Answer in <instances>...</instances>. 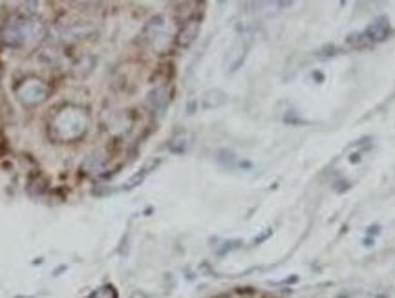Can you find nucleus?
Returning <instances> with one entry per match:
<instances>
[{"label": "nucleus", "instance_id": "f257e3e1", "mask_svg": "<svg viewBox=\"0 0 395 298\" xmlns=\"http://www.w3.org/2000/svg\"><path fill=\"white\" fill-rule=\"evenodd\" d=\"M88 114L79 106H64L51 121V134L60 141H75L86 134Z\"/></svg>", "mask_w": 395, "mask_h": 298}, {"label": "nucleus", "instance_id": "f03ea898", "mask_svg": "<svg viewBox=\"0 0 395 298\" xmlns=\"http://www.w3.org/2000/svg\"><path fill=\"white\" fill-rule=\"evenodd\" d=\"M42 35V24L37 18L31 17H18L7 22L0 29V39L5 46L18 48L24 46L29 40H37Z\"/></svg>", "mask_w": 395, "mask_h": 298}, {"label": "nucleus", "instance_id": "7ed1b4c3", "mask_svg": "<svg viewBox=\"0 0 395 298\" xmlns=\"http://www.w3.org/2000/svg\"><path fill=\"white\" fill-rule=\"evenodd\" d=\"M16 97L20 99L22 105L26 106H37L40 105L42 101L48 99L49 95V86L40 79H26L22 81L18 86H16Z\"/></svg>", "mask_w": 395, "mask_h": 298}, {"label": "nucleus", "instance_id": "20e7f679", "mask_svg": "<svg viewBox=\"0 0 395 298\" xmlns=\"http://www.w3.org/2000/svg\"><path fill=\"white\" fill-rule=\"evenodd\" d=\"M198 35H199V18H189V20L183 22V26L178 31L176 42H178L180 48H189L198 39Z\"/></svg>", "mask_w": 395, "mask_h": 298}, {"label": "nucleus", "instance_id": "39448f33", "mask_svg": "<svg viewBox=\"0 0 395 298\" xmlns=\"http://www.w3.org/2000/svg\"><path fill=\"white\" fill-rule=\"evenodd\" d=\"M390 33H392V28H390V22L388 18H377V20H373L370 26L366 28V31H364V37H366V40H372V42H381V40H386L390 37Z\"/></svg>", "mask_w": 395, "mask_h": 298}, {"label": "nucleus", "instance_id": "423d86ee", "mask_svg": "<svg viewBox=\"0 0 395 298\" xmlns=\"http://www.w3.org/2000/svg\"><path fill=\"white\" fill-rule=\"evenodd\" d=\"M165 17L158 15V17H152L145 24V28H143V37L147 42H154V40H158L165 31Z\"/></svg>", "mask_w": 395, "mask_h": 298}, {"label": "nucleus", "instance_id": "0eeeda50", "mask_svg": "<svg viewBox=\"0 0 395 298\" xmlns=\"http://www.w3.org/2000/svg\"><path fill=\"white\" fill-rule=\"evenodd\" d=\"M225 101H227V95L221 92V90L214 88V90H208L205 92L201 99V105L205 110H214V108H219L221 105H225Z\"/></svg>", "mask_w": 395, "mask_h": 298}, {"label": "nucleus", "instance_id": "6e6552de", "mask_svg": "<svg viewBox=\"0 0 395 298\" xmlns=\"http://www.w3.org/2000/svg\"><path fill=\"white\" fill-rule=\"evenodd\" d=\"M169 101H170V97H169L167 86H158V88L150 94V103L154 105L156 110H165L167 105H169Z\"/></svg>", "mask_w": 395, "mask_h": 298}, {"label": "nucleus", "instance_id": "1a4fd4ad", "mask_svg": "<svg viewBox=\"0 0 395 298\" xmlns=\"http://www.w3.org/2000/svg\"><path fill=\"white\" fill-rule=\"evenodd\" d=\"M93 28L90 26V22H77V24H71L68 26V35L73 37V39H82L84 35L92 33Z\"/></svg>", "mask_w": 395, "mask_h": 298}, {"label": "nucleus", "instance_id": "9d476101", "mask_svg": "<svg viewBox=\"0 0 395 298\" xmlns=\"http://www.w3.org/2000/svg\"><path fill=\"white\" fill-rule=\"evenodd\" d=\"M103 166H104V161L101 159L97 154L90 155V157L82 163V168H84L86 172H90V174H93V172H101L103 170Z\"/></svg>", "mask_w": 395, "mask_h": 298}, {"label": "nucleus", "instance_id": "9b49d317", "mask_svg": "<svg viewBox=\"0 0 395 298\" xmlns=\"http://www.w3.org/2000/svg\"><path fill=\"white\" fill-rule=\"evenodd\" d=\"M169 149L174 152V154H183L187 149H189V139L187 136H178L176 139H172V143L169 145Z\"/></svg>", "mask_w": 395, "mask_h": 298}, {"label": "nucleus", "instance_id": "f8f14e48", "mask_svg": "<svg viewBox=\"0 0 395 298\" xmlns=\"http://www.w3.org/2000/svg\"><path fill=\"white\" fill-rule=\"evenodd\" d=\"M148 172H150V166H145V168H141V170L137 172V174H134V176H132L130 179H128V181L125 183V188H126V190H130V188H136L137 185H139V183H141L143 179L147 177Z\"/></svg>", "mask_w": 395, "mask_h": 298}, {"label": "nucleus", "instance_id": "ddd939ff", "mask_svg": "<svg viewBox=\"0 0 395 298\" xmlns=\"http://www.w3.org/2000/svg\"><path fill=\"white\" fill-rule=\"evenodd\" d=\"M218 159L221 161V163H227V165H232L236 161V155L232 154V152H229V150H221L218 155Z\"/></svg>", "mask_w": 395, "mask_h": 298}, {"label": "nucleus", "instance_id": "4468645a", "mask_svg": "<svg viewBox=\"0 0 395 298\" xmlns=\"http://www.w3.org/2000/svg\"><path fill=\"white\" fill-rule=\"evenodd\" d=\"M92 298H115V293L110 289V286H106V287H103L101 291L95 293Z\"/></svg>", "mask_w": 395, "mask_h": 298}, {"label": "nucleus", "instance_id": "2eb2a0df", "mask_svg": "<svg viewBox=\"0 0 395 298\" xmlns=\"http://www.w3.org/2000/svg\"><path fill=\"white\" fill-rule=\"evenodd\" d=\"M0 143H2V139H0Z\"/></svg>", "mask_w": 395, "mask_h": 298}]
</instances>
